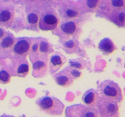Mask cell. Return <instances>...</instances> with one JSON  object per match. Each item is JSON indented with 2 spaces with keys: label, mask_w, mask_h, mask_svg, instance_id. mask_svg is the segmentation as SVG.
I'll return each instance as SVG.
<instances>
[{
  "label": "cell",
  "mask_w": 125,
  "mask_h": 117,
  "mask_svg": "<svg viewBox=\"0 0 125 117\" xmlns=\"http://www.w3.org/2000/svg\"><path fill=\"white\" fill-rule=\"evenodd\" d=\"M29 49V44L27 41H21L17 42V44L16 45L15 48H14V51L17 54H23L26 52Z\"/></svg>",
  "instance_id": "cell-1"
},
{
  "label": "cell",
  "mask_w": 125,
  "mask_h": 117,
  "mask_svg": "<svg viewBox=\"0 0 125 117\" xmlns=\"http://www.w3.org/2000/svg\"><path fill=\"white\" fill-rule=\"evenodd\" d=\"M62 29L66 34H72L75 30V24L73 22L66 23L64 25H62Z\"/></svg>",
  "instance_id": "cell-2"
},
{
  "label": "cell",
  "mask_w": 125,
  "mask_h": 117,
  "mask_svg": "<svg viewBox=\"0 0 125 117\" xmlns=\"http://www.w3.org/2000/svg\"><path fill=\"white\" fill-rule=\"evenodd\" d=\"M52 105V100L50 98H45L41 102V106L43 109H49Z\"/></svg>",
  "instance_id": "cell-3"
},
{
  "label": "cell",
  "mask_w": 125,
  "mask_h": 117,
  "mask_svg": "<svg viewBox=\"0 0 125 117\" xmlns=\"http://www.w3.org/2000/svg\"><path fill=\"white\" fill-rule=\"evenodd\" d=\"M104 94L109 97H114L117 95V91L115 88L110 87V86H106L104 89Z\"/></svg>",
  "instance_id": "cell-4"
},
{
  "label": "cell",
  "mask_w": 125,
  "mask_h": 117,
  "mask_svg": "<svg viewBox=\"0 0 125 117\" xmlns=\"http://www.w3.org/2000/svg\"><path fill=\"white\" fill-rule=\"evenodd\" d=\"M44 21L49 25H54L57 23V19L52 15H47L44 18Z\"/></svg>",
  "instance_id": "cell-5"
},
{
  "label": "cell",
  "mask_w": 125,
  "mask_h": 117,
  "mask_svg": "<svg viewBox=\"0 0 125 117\" xmlns=\"http://www.w3.org/2000/svg\"><path fill=\"white\" fill-rule=\"evenodd\" d=\"M101 49L105 52H110L113 49V45L109 41H105L101 45Z\"/></svg>",
  "instance_id": "cell-6"
},
{
  "label": "cell",
  "mask_w": 125,
  "mask_h": 117,
  "mask_svg": "<svg viewBox=\"0 0 125 117\" xmlns=\"http://www.w3.org/2000/svg\"><path fill=\"white\" fill-rule=\"evenodd\" d=\"M10 18V13L7 10H4L2 11L1 13H0V21L2 22H6Z\"/></svg>",
  "instance_id": "cell-7"
},
{
  "label": "cell",
  "mask_w": 125,
  "mask_h": 117,
  "mask_svg": "<svg viewBox=\"0 0 125 117\" xmlns=\"http://www.w3.org/2000/svg\"><path fill=\"white\" fill-rule=\"evenodd\" d=\"M13 38L10 37H7L3 39V41L2 42V47H4V48H7V47H10L12 44H13Z\"/></svg>",
  "instance_id": "cell-8"
},
{
  "label": "cell",
  "mask_w": 125,
  "mask_h": 117,
  "mask_svg": "<svg viewBox=\"0 0 125 117\" xmlns=\"http://www.w3.org/2000/svg\"><path fill=\"white\" fill-rule=\"evenodd\" d=\"M56 81L60 85H63L65 84L66 82L68 81V78L66 77H59L57 79H56Z\"/></svg>",
  "instance_id": "cell-9"
},
{
  "label": "cell",
  "mask_w": 125,
  "mask_h": 117,
  "mask_svg": "<svg viewBox=\"0 0 125 117\" xmlns=\"http://www.w3.org/2000/svg\"><path fill=\"white\" fill-rule=\"evenodd\" d=\"M28 21L31 23H36L38 22V17L34 13H31L28 16Z\"/></svg>",
  "instance_id": "cell-10"
},
{
  "label": "cell",
  "mask_w": 125,
  "mask_h": 117,
  "mask_svg": "<svg viewBox=\"0 0 125 117\" xmlns=\"http://www.w3.org/2000/svg\"><path fill=\"white\" fill-rule=\"evenodd\" d=\"M0 80L6 82L9 80V74H8L6 71H2L0 72Z\"/></svg>",
  "instance_id": "cell-11"
},
{
  "label": "cell",
  "mask_w": 125,
  "mask_h": 117,
  "mask_svg": "<svg viewBox=\"0 0 125 117\" xmlns=\"http://www.w3.org/2000/svg\"><path fill=\"white\" fill-rule=\"evenodd\" d=\"M94 99V94L93 93H89L88 95H86L84 98V101L86 103H91L93 101Z\"/></svg>",
  "instance_id": "cell-12"
},
{
  "label": "cell",
  "mask_w": 125,
  "mask_h": 117,
  "mask_svg": "<svg viewBox=\"0 0 125 117\" xmlns=\"http://www.w3.org/2000/svg\"><path fill=\"white\" fill-rule=\"evenodd\" d=\"M27 70H28V66H27V65H26V64H23L18 68V73H23L27 72Z\"/></svg>",
  "instance_id": "cell-13"
},
{
  "label": "cell",
  "mask_w": 125,
  "mask_h": 117,
  "mask_svg": "<svg viewBox=\"0 0 125 117\" xmlns=\"http://www.w3.org/2000/svg\"><path fill=\"white\" fill-rule=\"evenodd\" d=\"M112 4L114 6L120 7L124 5V1L123 0H112Z\"/></svg>",
  "instance_id": "cell-14"
},
{
  "label": "cell",
  "mask_w": 125,
  "mask_h": 117,
  "mask_svg": "<svg viewBox=\"0 0 125 117\" xmlns=\"http://www.w3.org/2000/svg\"><path fill=\"white\" fill-rule=\"evenodd\" d=\"M52 62L54 65H60L61 64V59L59 56H54L52 58Z\"/></svg>",
  "instance_id": "cell-15"
},
{
  "label": "cell",
  "mask_w": 125,
  "mask_h": 117,
  "mask_svg": "<svg viewBox=\"0 0 125 117\" xmlns=\"http://www.w3.org/2000/svg\"><path fill=\"white\" fill-rule=\"evenodd\" d=\"M98 1L99 0H88V6L90 7V8H94L98 3Z\"/></svg>",
  "instance_id": "cell-16"
},
{
  "label": "cell",
  "mask_w": 125,
  "mask_h": 117,
  "mask_svg": "<svg viewBox=\"0 0 125 117\" xmlns=\"http://www.w3.org/2000/svg\"><path fill=\"white\" fill-rule=\"evenodd\" d=\"M44 66V62H36L34 64V69H40Z\"/></svg>",
  "instance_id": "cell-17"
},
{
  "label": "cell",
  "mask_w": 125,
  "mask_h": 117,
  "mask_svg": "<svg viewBox=\"0 0 125 117\" xmlns=\"http://www.w3.org/2000/svg\"><path fill=\"white\" fill-rule=\"evenodd\" d=\"M40 49L42 52H46L47 49H48V45L45 42H42L41 44V47H40Z\"/></svg>",
  "instance_id": "cell-18"
},
{
  "label": "cell",
  "mask_w": 125,
  "mask_h": 117,
  "mask_svg": "<svg viewBox=\"0 0 125 117\" xmlns=\"http://www.w3.org/2000/svg\"><path fill=\"white\" fill-rule=\"evenodd\" d=\"M66 13H67V15L69 16V17H75V16L77 15V13L75 11H73L72 10H67V12H66Z\"/></svg>",
  "instance_id": "cell-19"
},
{
  "label": "cell",
  "mask_w": 125,
  "mask_h": 117,
  "mask_svg": "<svg viewBox=\"0 0 125 117\" xmlns=\"http://www.w3.org/2000/svg\"><path fill=\"white\" fill-rule=\"evenodd\" d=\"M72 75H73V77H79V76L81 75V73H80V72H78V71H77V70H73V71H72Z\"/></svg>",
  "instance_id": "cell-20"
},
{
  "label": "cell",
  "mask_w": 125,
  "mask_h": 117,
  "mask_svg": "<svg viewBox=\"0 0 125 117\" xmlns=\"http://www.w3.org/2000/svg\"><path fill=\"white\" fill-rule=\"evenodd\" d=\"M73 45H74L73 42L71 41H67V42L66 43V47H69V48H72Z\"/></svg>",
  "instance_id": "cell-21"
},
{
  "label": "cell",
  "mask_w": 125,
  "mask_h": 117,
  "mask_svg": "<svg viewBox=\"0 0 125 117\" xmlns=\"http://www.w3.org/2000/svg\"><path fill=\"white\" fill-rule=\"evenodd\" d=\"M119 20L121 21V22H123L124 20V13H121L120 15H119Z\"/></svg>",
  "instance_id": "cell-22"
},
{
  "label": "cell",
  "mask_w": 125,
  "mask_h": 117,
  "mask_svg": "<svg viewBox=\"0 0 125 117\" xmlns=\"http://www.w3.org/2000/svg\"><path fill=\"white\" fill-rule=\"evenodd\" d=\"M71 66H76V67L77 68H81V64L80 63H78V62H71Z\"/></svg>",
  "instance_id": "cell-23"
},
{
  "label": "cell",
  "mask_w": 125,
  "mask_h": 117,
  "mask_svg": "<svg viewBox=\"0 0 125 117\" xmlns=\"http://www.w3.org/2000/svg\"><path fill=\"white\" fill-rule=\"evenodd\" d=\"M2 35H3V30L2 29H0V38H1Z\"/></svg>",
  "instance_id": "cell-24"
},
{
  "label": "cell",
  "mask_w": 125,
  "mask_h": 117,
  "mask_svg": "<svg viewBox=\"0 0 125 117\" xmlns=\"http://www.w3.org/2000/svg\"><path fill=\"white\" fill-rule=\"evenodd\" d=\"M37 47H38V45H34V47H33V50H34V51H36Z\"/></svg>",
  "instance_id": "cell-25"
},
{
  "label": "cell",
  "mask_w": 125,
  "mask_h": 117,
  "mask_svg": "<svg viewBox=\"0 0 125 117\" xmlns=\"http://www.w3.org/2000/svg\"><path fill=\"white\" fill-rule=\"evenodd\" d=\"M86 116H94V115L92 114V113H87Z\"/></svg>",
  "instance_id": "cell-26"
}]
</instances>
